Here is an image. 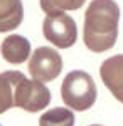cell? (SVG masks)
<instances>
[{"mask_svg": "<svg viewBox=\"0 0 123 126\" xmlns=\"http://www.w3.org/2000/svg\"><path fill=\"white\" fill-rule=\"evenodd\" d=\"M42 32H44V37L59 49L71 47L78 40L76 22L66 12L46 15L42 22Z\"/></svg>", "mask_w": 123, "mask_h": 126, "instance_id": "3", "label": "cell"}, {"mask_svg": "<svg viewBox=\"0 0 123 126\" xmlns=\"http://www.w3.org/2000/svg\"><path fill=\"white\" fill-rule=\"evenodd\" d=\"M24 78L19 71H5L0 74V114L15 106V91Z\"/></svg>", "mask_w": 123, "mask_h": 126, "instance_id": "8", "label": "cell"}, {"mask_svg": "<svg viewBox=\"0 0 123 126\" xmlns=\"http://www.w3.org/2000/svg\"><path fill=\"white\" fill-rule=\"evenodd\" d=\"M74 113L69 108H54L46 111L41 119H39V126H74Z\"/></svg>", "mask_w": 123, "mask_h": 126, "instance_id": "10", "label": "cell"}, {"mask_svg": "<svg viewBox=\"0 0 123 126\" xmlns=\"http://www.w3.org/2000/svg\"><path fill=\"white\" fill-rule=\"evenodd\" d=\"M120 7L115 0H93L84 14L83 40L93 52H106L118 37Z\"/></svg>", "mask_w": 123, "mask_h": 126, "instance_id": "1", "label": "cell"}, {"mask_svg": "<svg viewBox=\"0 0 123 126\" xmlns=\"http://www.w3.org/2000/svg\"><path fill=\"white\" fill-rule=\"evenodd\" d=\"M89 126H103V125H89Z\"/></svg>", "mask_w": 123, "mask_h": 126, "instance_id": "12", "label": "cell"}, {"mask_svg": "<svg viewBox=\"0 0 123 126\" xmlns=\"http://www.w3.org/2000/svg\"><path fill=\"white\" fill-rule=\"evenodd\" d=\"M51 91L46 84L37 82L34 79L24 78L15 91V106L22 108L29 113H37L49 106Z\"/></svg>", "mask_w": 123, "mask_h": 126, "instance_id": "5", "label": "cell"}, {"mask_svg": "<svg viewBox=\"0 0 123 126\" xmlns=\"http://www.w3.org/2000/svg\"><path fill=\"white\" fill-rule=\"evenodd\" d=\"M2 56L10 64H22L30 57V42L19 34H12L2 42Z\"/></svg>", "mask_w": 123, "mask_h": 126, "instance_id": "7", "label": "cell"}, {"mask_svg": "<svg viewBox=\"0 0 123 126\" xmlns=\"http://www.w3.org/2000/svg\"><path fill=\"white\" fill-rule=\"evenodd\" d=\"M62 71V57L52 47H37L29 59V72L37 82H49Z\"/></svg>", "mask_w": 123, "mask_h": 126, "instance_id": "4", "label": "cell"}, {"mask_svg": "<svg viewBox=\"0 0 123 126\" xmlns=\"http://www.w3.org/2000/svg\"><path fill=\"white\" fill-rule=\"evenodd\" d=\"M24 20V5L20 0H0V32L17 29Z\"/></svg>", "mask_w": 123, "mask_h": 126, "instance_id": "9", "label": "cell"}, {"mask_svg": "<svg viewBox=\"0 0 123 126\" xmlns=\"http://www.w3.org/2000/svg\"><path fill=\"white\" fill-rule=\"evenodd\" d=\"M96 96V84L86 71H71L62 81L61 97L69 109L88 111L95 104Z\"/></svg>", "mask_w": 123, "mask_h": 126, "instance_id": "2", "label": "cell"}, {"mask_svg": "<svg viewBox=\"0 0 123 126\" xmlns=\"http://www.w3.org/2000/svg\"><path fill=\"white\" fill-rule=\"evenodd\" d=\"M100 76L110 93L123 103V54L106 59L100 67Z\"/></svg>", "mask_w": 123, "mask_h": 126, "instance_id": "6", "label": "cell"}, {"mask_svg": "<svg viewBox=\"0 0 123 126\" xmlns=\"http://www.w3.org/2000/svg\"><path fill=\"white\" fill-rule=\"evenodd\" d=\"M86 0H39L41 9L46 14H61L66 10H78L84 5Z\"/></svg>", "mask_w": 123, "mask_h": 126, "instance_id": "11", "label": "cell"}]
</instances>
